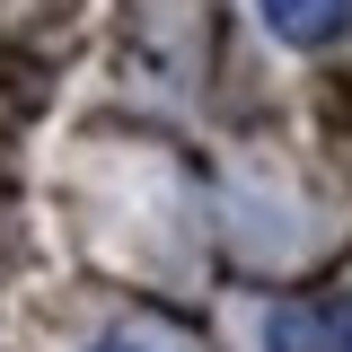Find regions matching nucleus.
<instances>
[{"label":"nucleus","instance_id":"nucleus-1","mask_svg":"<svg viewBox=\"0 0 352 352\" xmlns=\"http://www.w3.org/2000/svg\"><path fill=\"white\" fill-rule=\"evenodd\" d=\"M264 352H344V308L282 300L273 317H264Z\"/></svg>","mask_w":352,"mask_h":352},{"label":"nucleus","instance_id":"nucleus-2","mask_svg":"<svg viewBox=\"0 0 352 352\" xmlns=\"http://www.w3.org/2000/svg\"><path fill=\"white\" fill-rule=\"evenodd\" d=\"M264 9V27L282 44H300V53H317V44H335L352 27V0H256Z\"/></svg>","mask_w":352,"mask_h":352},{"label":"nucleus","instance_id":"nucleus-3","mask_svg":"<svg viewBox=\"0 0 352 352\" xmlns=\"http://www.w3.org/2000/svg\"><path fill=\"white\" fill-rule=\"evenodd\" d=\"M97 352H150V344H124V335H115V344H97Z\"/></svg>","mask_w":352,"mask_h":352},{"label":"nucleus","instance_id":"nucleus-4","mask_svg":"<svg viewBox=\"0 0 352 352\" xmlns=\"http://www.w3.org/2000/svg\"><path fill=\"white\" fill-rule=\"evenodd\" d=\"M344 352H352V308H344Z\"/></svg>","mask_w":352,"mask_h":352}]
</instances>
